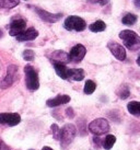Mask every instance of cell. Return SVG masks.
Wrapping results in <instances>:
<instances>
[{"instance_id": "cell-30", "label": "cell", "mask_w": 140, "mask_h": 150, "mask_svg": "<svg viewBox=\"0 0 140 150\" xmlns=\"http://www.w3.org/2000/svg\"><path fill=\"white\" fill-rule=\"evenodd\" d=\"M42 150H54V149H52L50 147H43V148H42Z\"/></svg>"}, {"instance_id": "cell-25", "label": "cell", "mask_w": 140, "mask_h": 150, "mask_svg": "<svg viewBox=\"0 0 140 150\" xmlns=\"http://www.w3.org/2000/svg\"><path fill=\"white\" fill-rule=\"evenodd\" d=\"M52 130H53V136L55 140H59L60 139V128L57 124H53L52 125Z\"/></svg>"}, {"instance_id": "cell-28", "label": "cell", "mask_w": 140, "mask_h": 150, "mask_svg": "<svg viewBox=\"0 0 140 150\" xmlns=\"http://www.w3.org/2000/svg\"><path fill=\"white\" fill-rule=\"evenodd\" d=\"M66 114H67V116L70 117V118H72V117L74 116V113L72 112V108H67V110H66Z\"/></svg>"}, {"instance_id": "cell-9", "label": "cell", "mask_w": 140, "mask_h": 150, "mask_svg": "<svg viewBox=\"0 0 140 150\" xmlns=\"http://www.w3.org/2000/svg\"><path fill=\"white\" fill-rule=\"evenodd\" d=\"M107 47H108V50H111L112 54L115 56L116 59H118L120 62L125 60V58H126V50L120 44L116 42H110L107 44Z\"/></svg>"}, {"instance_id": "cell-19", "label": "cell", "mask_w": 140, "mask_h": 150, "mask_svg": "<svg viewBox=\"0 0 140 150\" xmlns=\"http://www.w3.org/2000/svg\"><path fill=\"white\" fill-rule=\"evenodd\" d=\"M115 142H116V137L114 135H107L103 142V148L106 150L112 149Z\"/></svg>"}, {"instance_id": "cell-29", "label": "cell", "mask_w": 140, "mask_h": 150, "mask_svg": "<svg viewBox=\"0 0 140 150\" xmlns=\"http://www.w3.org/2000/svg\"><path fill=\"white\" fill-rule=\"evenodd\" d=\"M0 150H10V148H9L1 139H0Z\"/></svg>"}, {"instance_id": "cell-23", "label": "cell", "mask_w": 140, "mask_h": 150, "mask_svg": "<svg viewBox=\"0 0 140 150\" xmlns=\"http://www.w3.org/2000/svg\"><path fill=\"white\" fill-rule=\"evenodd\" d=\"M129 94H130L129 89H128V87L127 86H125V84H123V86L117 90V96H119L120 99H123V100L127 99L128 96H129Z\"/></svg>"}, {"instance_id": "cell-5", "label": "cell", "mask_w": 140, "mask_h": 150, "mask_svg": "<svg viewBox=\"0 0 140 150\" xmlns=\"http://www.w3.org/2000/svg\"><path fill=\"white\" fill-rule=\"evenodd\" d=\"M65 29L68 31H77L81 32L86 29V21L82 18L77 17V16H69L65 21Z\"/></svg>"}, {"instance_id": "cell-18", "label": "cell", "mask_w": 140, "mask_h": 150, "mask_svg": "<svg viewBox=\"0 0 140 150\" xmlns=\"http://www.w3.org/2000/svg\"><path fill=\"white\" fill-rule=\"evenodd\" d=\"M89 29H90L91 32L98 33V32H102V31H104V30L106 29V24H105V22L102 21V20H98V21H95L94 23H92Z\"/></svg>"}, {"instance_id": "cell-7", "label": "cell", "mask_w": 140, "mask_h": 150, "mask_svg": "<svg viewBox=\"0 0 140 150\" xmlns=\"http://www.w3.org/2000/svg\"><path fill=\"white\" fill-rule=\"evenodd\" d=\"M87 54V50H86V47L81 44H77V45H74L71 50H70V54H69V57H70V62H74V63H80L83 58H84V56Z\"/></svg>"}, {"instance_id": "cell-16", "label": "cell", "mask_w": 140, "mask_h": 150, "mask_svg": "<svg viewBox=\"0 0 140 150\" xmlns=\"http://www.w3.org/2000/svg\"><path fill=\"white\" fill-rule=\"evenodd\" d=\"M68 75H69V78H71L74 81H81L84 78L86 72L83 69H69Z\"/></svg>"}, {"instance_id": "cell-22", "label": "cell", "mask_w": 140, "mask_h": 150, "mask_svg": "<svg viewBox=\"0 0 140 150\" xmlns=\"http://www.w3.org/2000/svg\"><path fill=\"white\" fill-rule=\"evenodd\" d=\"M95 89H96V84H95L94 81H92V80H87L86 81L84 89H83L86 94H92L95 91Z\"/></svg>"}, {"instance_id": "cell-32", "label": "cell", "mask_w": 140, "mask_h": 150, "mask_svg": "<svg viewBox=\"0 0 140 150\" xmlns=\"http://www.w3.org/2000/svg\"><path fill=\"white\" fill-rule=\"evenodd\" d=\"M30 150H33V149H30Z\"/></svg>"}, {"instance_id": "cell-31", "label": "cell", "mask_w": 140, "mask_h": 150, "mask_svg": "<svg viewBox=\"0 0 140 150\" xmlns=\"http://www.w3.org/2000/svg\"><path fill=\"white\" fill-rule=\"evenodd\" d=\"M137 64H138V65L140 66V55L138 56V59H137Z\"/></svg>"}, {"instance_id": "cell-6", "label": "cell", "mask_w": 140, "mask_h": 150, "mask_svg": "<svg viewBox=\"0 0 140 150\" xmlns=\"http://www.w3.org/2000/svg\"><path fill=\"white\" fill-rule=\"evenodd\" d=\"M18 77V67L16 65H10L7 70V76L4 79L0 81V88L1 89H7V88L11 87L13 82L17 80Z\"/></svg>"}, {"instance_id": "cell-13", "label": "cell", "mask_w": 140, "mask_h": 150, "mask_svg": "<svg viewBox=\"0 0 140 150\" xmlns=\"http://www.w3.org/2000/svg\"><path fill=\"white\" fill-rule=\"evenodd\" d=\"M38 36V32L34 28H30L28 30H24L22 33L17 35V41L19 42H25V41H33Z\"/></svg>"}, {"instance_id": "cell-12", "label": "cell", "mask_w": 140, "mask_h": 150, "mask_svg": "<svg viewBox=\"0 0 140 150\" xmlns=\"http://www.w3.org/2000/svg\"><path fill=\"white\" fill-rule=\"evenodd\" d=\"M50 60L54 64L58 63V64H65L66 65V64H68L70 62V57H69V54H67L66 52H64V50H55L50 55Z\"/></svg>"}, {"instance_id": "cell-15", "label": "cell", "mask_w": 140, "mask_h": 150, "mask_svg": "<svg viewBox=\"0 0 140 150\" xmlns=\"http://www.w3.org/2000/svg\"><path fill=\"white\" fill-rule=\"evenodd\" d=\"M54 68H55V71L62 79H68L69 78V75H68V68L66 67L65 64H58L55 63L54 64Z\"/></svg>"}, {"instance_id": "cell-27", "label": "cell", "mask_w": 140, "mask_h": 150, "mask_svg": "<svg viewBox=\"0 0 140 150\" xmlns=\"http://www.w3.org/2000/svg\"><path fill=\"white\" fill-rule=\"evenodd\" d=\"M93 142H94L95 146H98V147L103 146V140H102V139H101L99 136H96V135H95V137L93 138Z\"/></svg>"}, {"instance_id": "cell-21", "label": "cell", "mask_w": 140, "mask_h": 150, "mask_svg": "<svg viewBox=\"0 0 140 150\" xmlns=\"http://www.w3.org/2000/svg\"><path fill=\"white\" fill-rule=\"evenodd\" d=\"M137 20H138L137 16L132 14V13H127V14L122 19V22H123V24H125V25H134L137 22Z\"/></svg>"}, {"instance_id": "cell-4", "label": "cell", "mask_w": 140, "mask_h": 150, "mask_svg": "<svg viewBox=\"0 0 140 150\" xmlns=\"http://www.w3.org/2000/svg\"><path fill=\"white\" fill-rule=\"evenodd\" d=\"M89 130L93 135L101 136L104 134L108 133L110 130V124L105 118H96L89 124Z\"/></svg>"}, {"instance_id": "cell-2", "label": "cell", "mask_w": 140, "mask_h": 150, "mask_svg": "<svg viewBox=\"0 0 140 150\" xmlns=\"http://www.w3.org/2000/svg\"><path fill=\"white\" fill-rule=\"evenodd\" d=\"M24 74H25V84L29 90L35 91L40 88V80H38V74L32 66L24 67Z\"/></svg>"}, {"instance_id": "cell-10", "label": "cell", "mask_w": 140, "mask_h": 150, "mask_svg": "<svg viewBox=\"0 0 140 150\" xmlns=\"http://www.w3.org/2000/svg\"><path fill=\"white\" fill-rule=\"evenodd\" d=\"M26 28V23H25L24 20L22 19H17V20H13L10 24V31H9V34L11 36H17L20 33H22L23 31Z\"/></svg>"}, {"instance_id": "cell-11", "label": "cell", "mask_w": 140, "mask_h": 150, "mask_svg": "<svg viewBox=\"0 0 140 150\" xmlns=\"http://www.w3.org/2000/svg\"><path fill=\"white\" fill-rule=\"evenodd\" d=\"M35 11H36V13L40 16L42 20H44L45 22H48V23H55L62 18V13L55 14V13L47 12V11L42 10V9H35Z\"/></svg>"}, {"instance_id": "cell-24", "label": "cell", "mask_w": 140, "mask_h": 150, "mask_svg": "<svg viewBox=\"0 0 140 150\" xmlns=\"http://www.w3.org/2000/svg\"><path fill=\"white\" fill-rule=\"evenodd\" d=\"M22 56H23V58H24V60H26V62H32V60H34L35 54H34L33 50H25L24 52H23V54H22Z\"/></svg>"}, {"instance_id": "cell-3", "label": "cell", "mask_w": 140, "mask_h": 150, "mask_svg": "<svg viewBox=\"0 0 140 150\" xmlns=\"http://www.w3.org/2000/svg\"><path fill=\"white\" fill-rule=\"evenodd\" d=\"M77 128L72 124H66L62 128H60V139L59 142H62V148H66L72 142V140L76 137Z\"/></svg>"}, {"instance_id": "cell-8", "label": "cell", "mask_w": 140, "mask_h": 150, "mask_svg": "<svg viewBox=\"0 0 140 150\" xmlns=\"http://www.w3.org/2000/svg\"><path fill=\"white\" fill-rule=\"evenodd\" d=\"M21 122V116L18 113H1L0 124L8 126H16Z\"/></svg>"}, {"instance_id": "cell-17", "label": "cell", "mask_w": 140, "mask_h": 150, "mask_svg": "<svg viewBox=\"0 0 140 150\" xmlns=\"http://www.w3.org/2000/svg\"><path fill=\"white\" fill-rule=\"evenodd\" d=\"M127 110L132 115L140 117V102H138V101H132V102H129L127 104Z\"/></svg>"}, {"instance_id": "cell-20", "label": "cell", "mask_w": 140, "mask_h": 150, "mask_svg": "<svg viewBox=\"0 0 140 150\" xmlns=\"http://www.w3.org/2000/svg\"><path fill=\"white\" fill-rule=\"evenodd\" d=\"M20 4V0H0V7L4 9H12Z\"/></svg>"}, {"instance_id": "cell-14", "label": "cell", "mask_w": 140, "mask_h": 150, "mask_svg": "<svg viewBox=\"0 0 140 150\" xmlns=\"http://www.w3.org/2000/svg\"><path fill=\"white\" fill-rule=\"evenodd\" d=\"M70 101V96H57L53 98V99H49V100H47L46 102V104L47 106H49V108H56V106H59V105H62V104H66Z\"/></svg>"}, {"instance_id": "cell-26", "label": "cell", "mask_w": 140, "mask_h": 150, "mask_svg": "<svg viewBox=\"0 0 140 150\" xmlns=\"http://www.w3.org/2000/svg\"><path fill=\"white\" fill-rule=\"evenodd\" d=\"M88 1L91 2V4H99V6H105V4H108V1H110V0H88Z\"/></svg>"}, {"instance_id": "cell-1", "label": "cell", "mask_w": 140, "mask_h": 150, "mask_svg": "<svg viewBox=\"0 0 140 150\" xmlns=\"http://www.w3.org/2000/svg\"><path fill=\"white\" fill-rule=\"evenodd\" d=\"M119 38L123 40L124 45L127 50L136 52L140 50V36L132 30H124L119 33Z\"/></svg>"}]
</instances>
